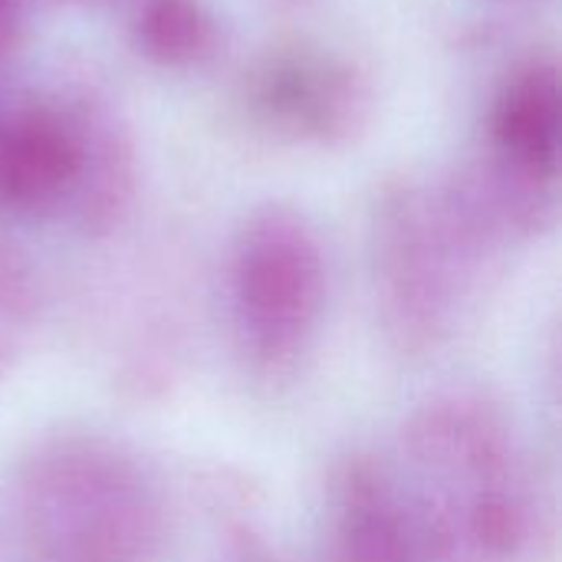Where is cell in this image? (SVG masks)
<instances>
[{
	"mask_svg": "<svg viewBox=\"0 0 562 562\" xmlns=\"http://www.w3.org/2000/svg\"><path fill=\"white\" fill-rule=\"evenodd\" d=\"M40 319V280L23 250L0 240V382L23 359Z\"/></svg>",
	"mask_w": 562,
	"mask_h": 562,
	"instance_id": "11",
	"label": "cell"
},
{
	"mask_svg": "<svg viewBox=\"0 0 562 562\" xmlns=\"http://www.w3.org/2000/svg\"><path fill=\"white\" fill-rule=\"evenodd\" d=\"M323 517L329 562H428L408 494L382 454L352 451L333 464Z\"/></svg>",
	"mask_w": 562,
	"mask_h": 562,
	"instance_id": "7",
	"label": "cell"
},
{
	"mask_svg": "<svg viewBox=\"0 0 562 562\" xmlns=\"http://www.w3.org/2000/svg\"><path fill=\"white\" fill-rule=\"evenodd\" d=\"M428 562H530L547 510L530 448L484 392H445L418 405L392 461Z\"/></svg>",
	"mask_w": 562,
	"mask_h": 562,
	"instance_id": "1",
	"label": "cell"
},
{
	"mask_svg": "<svg viewBox=\"0 0 562 562\" xmlns=\"http://www.w3.org/2000/svg\"><path fill=\"white\" fill-rule=\"evenodd\" d=\"M132 43L158 69L188 72L207 66L224 43L217 13L204 0H138Z\"/></svg>",
	"mask_w": 562,
	"mask_h": 562,
	"instance_id": "10",
	"label": "cell"
},
{
	"mask_svg": "<svg viewBox=\"0 0 562 562\" xmlns=\"http://www.w3.org/2000/svg\"><path fill=\"white\" fill-rule=\"evenodd\" d=\"M79 178V115L72 89L0 95V214L56 217Z\"/></svg>",
	"mask_w": 562,
	"mask_h": 562,
	"instance_id": "6",
	"label": "cell"
},
{
	"mask_svg": "<svg viewBox=\"0 0 562 562\" xmlns=\"http://www.w3.org/2000/svg\"><path fill=\"white\" fill-rule=\"evenodd\" d=\"M227 300L247 375L270 392L290 385L319 339L329 300L323 240L296 207L263 204L240 224Z\"/></svg>",
	"mask_w": 562,
	"mask_h": 562,
	"instance_id": "4",
	"label": "cell"
},
{
	"mask_svg": "<svg viewBox=\"0 0 562 562\" xmlns=\"http://www.w3.org/2000/svg\"><path fill=\"white\" fill-rule=\"evenodd\" d=\"M10 514L33 562H165L175 514L158 474L122 441L63 428L10 477Z\"/></svg>",
	"mask_w": 562,
	"mask_h": 562,
	"instance_id": "2",
	"label": "cell"
},
{
	"mask_svg": "<svg viewBox=\"0 0 562 562\" xmlns=\"http://www.w3.org/2000/svg\"><path fill=\"white\" fill-rule=\"evenodd\" d=\"M240 562H277V560H270V557H247V560H240Z\"/></svg>",
	"mask_w": 562,
	"mask_h": 562,
	"instance_id": "14",
	"label": "cell"
},
{
	"mask_svg": "<svg viewBox=\"0 0 562 562\" xmlns=\"http://www.w3.org/2000/svg\"><path fill=\"white\" fill-rule=\"evenodd\" d=\"M23 3L26 0H0V95L10 92V72L23 40Z\"/></svg>",
	"mask_w": 562,
	"mask_h": 562,
	"instance_id": "12",
	"label": "cell"
},
{
	"mask_svg": "<svg viewBox=\"0 0 562 562\" xmlns=\"http://www.w3.org/2000/svg\"><path fill=\"white\" fill-rule=\"evenodd\" d=\"M491 260L497 254L445 181L385 184L369 221L372 296L385 342L408 359L438 352Z\"/></svg>",
	"mask_w": 562,
	"mask_h": 562,
	"instance_id": "3",
	"label": "cell"
},
{
	"mask_svg": "<svg viewBox=\"0 0 562 562\" xmlns=\"http://www.w3.org/2000/svg\"><path fill=\"white\" fill-rule=\"evenodd\" d=\"M240 102L260 132L316 148L352 142L375 105L362 66L319 43H286L254 59L240 82Z\"/></svg>",
	"mask_w": 562,
	"mask_h": 562,
	"instance_id": "5",
	"label": "cell"
},
{
	"mask_svg": "<svg viewBox=\"0 0 562 562\" xmlns=\"http://www.w3.org/2000/svg\"><path fill=\"white\" fill-rule=\"evenodd\" d=\"M79 115V178L69 224L86 237H105L125 224L138 194V151L128 125L92 89H72Z\"/></svg>",
	"mask_w": 562,
	"mask_h": 562,
	"instance_id": "9",
	"label": "cell"
},
{
	"mask_svg": "<svg viewBox=\"0 0 562 562\" xmlns=\"http://www.w3.org/2000/svg\"><path fill=\"white\" fill-rule=\"evenodd\" d=\"M562 148L560 66L550 56L517 63L487 109L484 158L497 168L557 188Z\"/></svg>",
	"mask_w": 562,
	"mask_h": 562,
	"instance_id": "8",
	"label": "cell"
},
{
	"mask_svg": "<svg viewBox=\"0 0 562 562\" xmlns=\"http://www.w3.org/2000/svg\"><path fill=\"white\" fill-rule=\"evenodd\" d=\"M53 3H66V7H105L112 0H53Z\"/></svg>",
	"mask_w": 562,
	"mask_h": 562,
	"instance_id": "13",
	"label": "cell"
},
{
	"mask_svg": "<svg viewBox=\"0 0 562 562\" xmlns=\"http://www.w3.org/2000/svg\"><path fill=\"white\" fill-rule=\"evenodd\" d=\"M280 3H306V0H280Z\"/></svg>",
	"mask_w": 562,
	"mask_h": 562,
	"instance_id": "15",
	"label": "cell"
}]
</instances>
